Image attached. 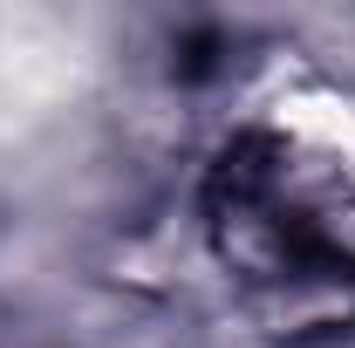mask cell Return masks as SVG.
Masks as SVG:
<instances>
[{"label": "cell", "instance_id": "1", "mask_svg": "<svg viewBox=\"0 0 355 348\" xmlns=\"http://www.w3.org/2000/svg\"><path fill=\"white\" fill-rule=\"evenodd\" d=\"M83 28L35 7H0V137L55 116L83 82Z\"/></svg>", "mask_w": 355, "mask_h": 348}]
</instances>
